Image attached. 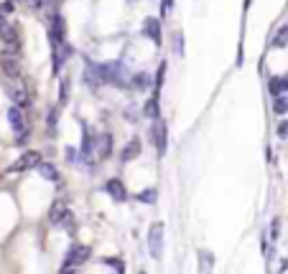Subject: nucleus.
Returning <instances> with one entry per match:
<instances>
[{"instance_id": "33", "label": "nucleus", "mask_w": 288, "mask_h": 274, "mask_svg": "<svg viewBox=\"0 0 288 274\" xmlns=\"http://www.w3.org/2000/svg\"><path fill=\"white\" fill-rule=\"evenodd\" d=\"M286 269H288V259H286L283 264H281V272H286Z\"/></svg>"}, {"instance_id": "6", "label": "nucleus", "mask_w": 288, "mask_h": 274, "mask_svg": "<svg viewBox=\"0 0 288 274\" xmlns=\"http://www.w3.org/2000/svg\"><path fill=\"white\" fill-rule=\"evenodd\" d=\"M0 68L8 79H20V59H18V51H3L0 56Z\"/></svg>"}, {"instance_id": "8", "label": "nucleus", "mask_w": 288, "mask_h": 274, "mask_svg": "<svg viewBox=\"0 0 288 274\" xmlns=\"http://www.w3.org/2000/svg\"><path fill=\"white\" fill-rule=\"evenodd\" d=\"M153 142H156V150L163 157L166 155V147H169V130H166V122L161 117H156L153 122Z\"/></svg>"}, {"instance_id": "3", "label": "nucleus", "mask_w": 288, "mask_h": 274, "mask_svg": "<svg viewBox=\"0 0 288 274\" xmlns=\"http://www.w3.org/2000/svg\"><path fill=\"white\" fill-rule=\"evenodd\" d=\"M38 163H41V153H36V150H28V153H23L18 157V163H13L8 170H5V175H13V173H26V170H31V168H38Z\"/></svg>"}, {"instance_id": "26", "label": "nucleus", "mask_w": 288, "mask_h": 274, "mask_svg": "<svg viewBox=\"0 0 288 274\" xmlns=\"http://www.w3.org/2000/svg\"><path fill=\"white\" fill-rule=\"evenodd\" d=\"M57 117H59V107H54L49 112V132L54 135V130H57Z\"/></svg>"}, {"instance_id": "1", "label": "nucleus", "mask_w": 288, "mask_h": 274, "mask_svg": "<svg viewBox=\"0 0 288 274\" xmlns=\"http://www.w3.org/2000/svg\"><path fill=\"white\" fill-rule=\"evenodd\" d=\"M8 122H10V127H13V132H16V142L18 145L28 142V122H26L23 107H18V104L10 107L8 109Z\"/></svg>"}, {"instance_id": "4", "label": "nucleus", "mask_w": 288, "mask_h": 274, "mask_svg": "<svg viewBox=\"0 0 288 274\" xmlns=\"http://www.w3.org/2000/svg\"><path fill=\"white\" fill-rule=\"evenodd\" d=\"M163 234H166L163 223H153L151 231H148V251H151L153 259L163 257Z\"/></svg>"}, {"instance_id": "22", "label": "nucleus", "mask_w": 288, "mask_h": 274, "mask_svg": "<svg viewBox=\"0 0 288 274\" xmlns=\"http://www.w3.org/2000/svg\"><path fill=\"white\" fill-rule=\"evenodd\" d=\"M156 196H158L156 188H146V190L138 193V201H140V203H156Z\"/></svg>"}, {"instance_id": "24", "label": "nucleus", "mask_w": 288, "mask_h": 274, "mask_svg": "<svg viewBox=\"0 0 288 274\" xmlns=\"http://www.w3.org/2000/svg\"><path fill=\"white\" fill-rule=\"evenodd\" d=\"M288 43V26H283L278 33H275V41H273V46H278V49H281V46H286Z\"/></svg>"}, {"instance_id": "32", "label": "nucleus", "mask_w": 288, "mask_h": 274, "mask_svg": "<svg viewBox=\"0 0 288 274\" xmlns=\"http://www.w3.org/2000/svg\"><path fill=\"white\" fill-rule=\"evenodd\" d=\"M171 8H173V0H166V3H163V8H161V10H163V13H169V10H171Z\"/></svg>"}, {"instance_id": "23", "label": "nucleus", "mask_w": 288, "mask_h": 274, "mask_svg": "<svg viewBox=\"0 0 288 274\" xmlns=\"http://www.w3.org/2000/svg\"><path fill=\"white\" fill-rule=\"evenodd\" d=\"M173 53L179 56V59H184V36H181V33H176V36H173Z\"/></svg>"}, {"instance_id": "11", "label": "nucleus", "mask_w": 288, "mask_h": 274, "mask_svg": "<svg viewBox=\"0 0 288 274\" xmlns=\"http://www.w3.org/2000/svg\"><path fill=\"white\" fill-rule=\"evenodd\" d=\"M138 153H140V140H138V137H133V140L123 147V153H120V160H123V163H130V160L138 157Z\"/></svg>"}, {"instance_id": "9", "label": "nucleus", "mask_w": 288, "mask_h": 274, "mask_svg": "<svg viewBox=\"0 0 288 274\" xmlns=\"http://www.w3.org/2000/svg\"><path fill=\"white\" fill-rule=\"evenodd\" d=\"M105 190H107V196L113 198V201H117V203H123V201L128 198V190H125V186H123L117 178H110V180L105 183Z\"/></svg>"}, {"instance_id": "18", "label": "nucleus", "mask_w": 288, "mask_h": 274, "mask_svg": "<svg viewBox=\"0 0 288 274\" xmlns=\"http://www.w3.org/2000/svg\"><path fill=\"white\" fill-rule=\"evenodd\" d=\"M69 91H72L69 76H61V82H59V104H61V107L66 104V102H69Z\"/></svg>"}, {"instance_id": "20", "label": "nucleus", "mask_w": 288, "mask_h": 274, "mask_svg": "<svg viewBox=\"0 0 288 274\" xmlns=\"http://www.w3.org/2000/svg\"><path fill=\"white\" fill-rule=\"evenodd\" d=\"M273 112H275V114H286V112H288V97H286V94H275V99H273Z\"/></svg>"}, {"instance_id": "12", "label": "nucleus", "mask_w": 288, "mask_h": 274, "mask_svg": "<svg viewBox=\"0 0 288 274\" xmlns=\"http://www.w3.org/2000/svg\"><path fill=\"white\" fill-rule=\"evenodd\" d=\"M38 175L43 180H49V183H59V170L51 163H38Z\"/></svg>"}, {"instance_id": "27", "label": "nucleus", "mask_w": 288, "mask_h": 274, "mask_svg": "<svg viewBox=\"0 0 288 274\" xmlns=\"http://www.w3.org/2000/svg\"><path fill=\"white\" fill-rule=\"evenodd\" d=\"M102 261H105L110 269H115V272H125V264L120 259H102Z\"/></svg>"}, {"instance_id": "19", "label": "nucleus", "mask_w": 288, "mask_h": 274, "mask_svg": "<svg viewBox=\"0 0 288 274\" xmlns=\"http://www.w3.org/2000/svg\"><path fill=\"white\" fill-rule=\"evenodd\" d=\"M143 114H146V117H151V120L161 117V114H158V91H156V94L151 97V102L146 104V109H143Z\"/></svg>"}, {"instance_id": "21", "label": "nucleus", "mask_w": 288, "mask_h": 274, "mask_svg": "<svg viewBox=\"0 0 288 274\" xmlns=\"http://www.w3.org/2000/svg\"><path fill=\"white\" fill-rule=\"evenodd\" d=\"M59 226L61 228H66V231H74V213L66 208L64 213H61V219H59Z\"/></svg>"}, {"instance_id": "30", "label": "nucleus", "mask_w": 288, "mask_h": 274, "mask_svg": "<svg viewBox=\"0 0 288 274\" xmlns=\"http://www.w3.org/2000/svg\"><path fill=\"white\" fill-rule=\"evenodd\" d=\"M278 137H288V120L278 124Z\"/></svg>"}, {"instance_id": "5", "label": "nucleus", "mask_w": 288, "mask_h": 274, "mask_svg": "<svg viewBox=\"0 0 288 274\" xmlns=\"http://www.w3.org/2000/svg\"><path fill=\"white\" fill-rule=\"evenodd\" d=\"M90 257V249L82 246V244H72L69 251H66V257H64V264H61V272H72L77 264H82V261Z\"/></svg>"}, {"instance_id": "10", "label": "nucleus", "mask_w": 288, "mask_h": 274, "mask_svg": "<svg viewBox=\"0 0 288 274\" xmlns=\"http://www.w3.org/2000/svg\"><path fill=\"white\" fill-rule=\"evenodd\" d=\"M143 33L153 41V43H161V20L158 18H146L143 20Z\"/></svg>"}, {"instance_id": "17", "label": "nucleus", "mask_w": 288, "mask_h": 274, "mask_svg": "<svg viewBox=\"0 0 288 274\" xmlns=\"http://www.w3.org/2000/svg\"><path fill=\"white\" fill-rule=\"evenodd\" d=\"M64 211H66V203L61 198H57V201H54V206H51V213H49V219H51L54 226H59V219H61Z\"/></svg>"}, {"instance_id": "28", "label": "nucleus", "mask_w": 288, "mask_h": 274, "mask_svg": "<svg viewBox=\"0 0 288 274\" xmlns=\"http://www.w3.org/2000/svg\"><path fill=\"white\" fill-rule=\"evenodd\" d=\"M163 79H166V61L158 66V74H156V91L161 89V84H163Z\"/></svg>"}, {"instance_id": "14", "label": "nucleus", "mask_w": 288, "mask_h": 274, "mask_svg": "<svg viewBox=\"0 0 288 274\" xmlns=\"http://www.w3.org/2000/svg\"><path fill=\"white\" fill-rule=\"evenodd\" d=\"M212 269H214V254L202 249L199 251V272H212Z\"/></svg>"}, {"instance_id": "7", "label": "nucleus", "mask_w": 288, "mask_h": 274, "mask_svg": "<svg viewBox=\"0 0 288 274\" xmlns=\"http://www.w3.org/2000/svg\"><path fill=\"white\" fill-rule=\"evenodd\" d=\"M8 94H10V99H13V104H18V107L28 104V86L23 82V76L20 79H8Z\"/></svg>"}, {"instance_id": "29", "label": "nucleus", "mask_w": 288, "mask_h": 274, "mask_svg": "<svg viewBox=\"0 0 288 274\" xmlns=\"http://www.w3.org/2000/svg\"><path fill=\"white\" fill-rule=\"evenodd\" d=\"M31 5H33V8H38V10H46V8L54 5V0H31Z\"/></svg>"}, {"instance_id": "13", "label": "nucleus", "mask_w": 288, "mask_h": 274, "mask_svg": "<svg viewBox=\"0 0 288 274\" xmlns=\"http://www.w3.org/2000/svg\"><path fill=\"white\" fill-rule=\"evenodd\" d=\"M130 86L138 89V91L151 89V86H153V79H151L148 74H133V76H130Z\"/></svg>"}, {"instance_id": "25", "label": "nucleus", "mask_w": 288, "mask_h": 274, "mask_svg": "<svg viewBox=\"0 0 288 274\" xmlns=\"http://www.w3.org/2000/svg\"><path fill=\"white\" fill-rule=\"evenodd\" d=\"M278 234H281V221L275 219V221L270 223V231H268V236H270V241H273V244L278 241Z\"/></svg>"}, {"instance_id": "31", "label": "nucleus", "mask_w": 288, "mask_h": 274, "mask_svg": "<svg viewBox=\"0 0 288 274\" xmlns=\"http://www.w3.org/2000/svg\"><path fill=\"white\" fill-rule=\"evenodd\" d=\"M66 157H69V163H77V153L72 150V147H69V150H66Z\"/></svg>"}, {"instance_id": "2", "label": "nucleus", "mask_w": 288, "mask_h": 274, "mask_svg": "<svg viewBox=\"0 0 288 274\" xmlns=\"http://www.w3.org/2000/svg\"><path fill=\"white\" fill-rule=\"evenodd\" d=\"M0 43H3L8 51H18V49H20L18 31H16V26H13V23H10L3 13H0Z\"/></svg>"}, {"instance_id": "16", "label": "nucleus", "mask_w": 288, "mask_h": 274, "mask_svg": "<svg viewBox=\"0 0 288 274\" xmlns=\"http://www.w3.org/2000/svg\"><path fill=\"white\" fill-rule=\"evenodd\" d=\"M110 150H113V137H110V135H99L97 137V155L99 157H107Z\"/></svg>"}, {"instance_id": "15", "label": "nucleus", "mask_w": 288, "mask_h": 274, "mask_svg": "<svg viewBox=\"0 0 288 274\" xmlns=\"http://www.w3.org/2000/svg\"><path fill=\"white\" fill-rule=\"evenodd\" d=\"M268 89H270L273 97H275V94H286V91H288V76H275V79H270Z\"/></svg>"}]
</instances>
